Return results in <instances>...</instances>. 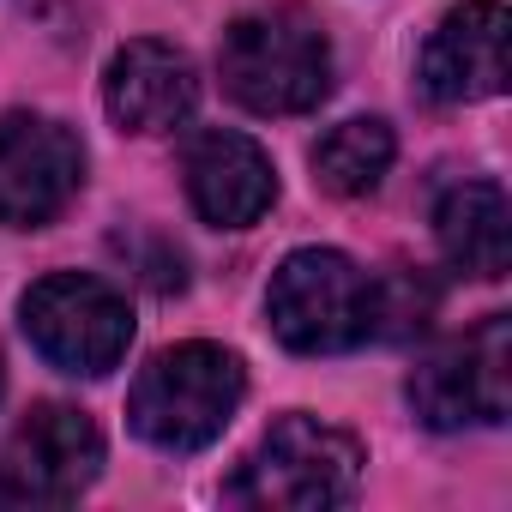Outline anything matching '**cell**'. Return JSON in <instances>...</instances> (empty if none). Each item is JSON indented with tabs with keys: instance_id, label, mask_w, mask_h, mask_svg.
<instances>
[{
	"instance_id": "obj_6",
	"label": "cell",
	"mask_w": 512,
	"mask_h": 512,
	"mask_svg": "<svg viewBox=\"0 0 512 512\" xmlns=\"http://www.w3.org/2000/svg\"><path fill=\"white\" fill-rule=\"evenodd\" d=\"M410 404L440 434L470 428V422H488V428L506 422V410H512V320L488 314L476 332L434 350L410 374Z\"/></svg>"
},
{
	"instance_id": "obj_1",
	"label": "cell",
	"mask_w": 512,
	"mask_h": 512,
	"mask_svg": "<svg viewBox=\"0 0 512 512\" xmlns=\"http://www.w3.org/2000/svg\"><path fill=\"white\" fill-rule=\"evenodd\" d=\"M217 73L253 115H308L332 97V43L296 7H260L223 31Z\"/></svg>"
},
{
	"instance_id": "obj_4",
	"label": "cell",
	"mask_w": 512,
	"mask_h": 512,
	"mask_svg": "<svg viewBox=\"0 0 512 512\" xmlns=\"http://www.w3.org/2000/svg\"><path fill=\"white\" fill-rule=\"evenodd\" d=\"M362 482V446L320 422V416H278L266 440L247 452L229 500L241 506H278V512H326L344 506Z\"/></svg>"
},
{
	"instance_id": "obj_9",
	"label": "cell",
	"mask_w": 512,
	"mask_h": 512,
	"mask_svg": "<svg viewBox=\"0 0 512 512\" xmlns=\"http://www.w3.org/2000/svg\"><path fill=\"white\" fill-rule=\"evenodd\" d=\"M181 175L187 199L211 229H247L260 223L278 199V169L272 157L235 127H205L181 145Z\"/></svg>"
},
{
	"instance_id": "obj_2",
	"label": "cell",
	"mask_w": 512,
	"mask_h": 512,
	"mask_svg": "<svg viewBox=\"0 0 512 512\" xmlns=\"http://www.w3.org/2000/svg\"><path fill=\"white\" fill-rule=\"evenodd\" d=\"M247 398V368L223 344L157 350L127 398V422L157 452H205Z\"/></svg>"
},
{
	"instance_id": "obj_3",
	"label": "cell",
	"mask_w": 512,
	"mask_h": 512,
	"mask_svg": "<svg viewBox=\"0 0 512 512\" xmlns=\"http://www.w3.org/2000/svg\"><path fill=\"white\" fill-rule=\"evenodd\" d=\"M266 314L296 356H338L380 332V284L338 247H302L272 272Z\"/></svg>"
},
{
	"instance_id": "obj_7",
	"label": "cell",
	"mask_w": 512,
	"mask_h": 512,
	"mask_svg": "<svg viewBox=\"0 0 512 512\" xmlns=\"http://www.w3.org/2000/svg\"><path fill=\"white\" fill-rule=\"evenodd\" d=\"M103 476V434L73 404H37L0 440V494L19 506H67Z\"/></svg>"
},
{
	"instance_id": "obj_8",
	"label": "cell",
	"mask_w": 512,
	"mask_h": 512,
	"mask_svg": "<svg viewBox=\"0 0 512 512\" xmlns=\"http://www.w3.org/2000/svg\"><path fill=\"white\" fill-rule=\"evenodd\" d=\"M85 181V145L73 127L49 115H7L0 121V223L43 229L55 223Z\"/></svg>"
},
{
	"instance_id": "obj_13",
	"label": "cell",
	"mask_w": 512,
	"mask_h": 512,
	"mask_svg": "<svg viewBox=\"0 0 512 512\" xmlns=\"http://www.w3.org/2000/svg\"><path fill=\"white\" fill-rule=\"evenodd\" d=\"M392 127L374 121V115H356V121H338L320 145H314V181L338 199H362L386 181L392 169Z\"/></svg>"
},
{
	"instance_id": "obj_12",
	"label": "cell",
	"mask_w": 512,
	"mask_h": 512,
	"mask_svg": "<svg viewBox=\"0 0 512 512\" xmlns=\"http://www.w3.org/2000/svg\"><path fill=\"white\" fill-rule=\"evenodd\" d=\"M434 235H440V253L458 272H470L482 284L506 278V260H512V205H506V193L494 181L446 187V199L434 205Z\"/></svg>"
},
{
	"instance_id": "obj_5",
	"label": "cell",
	"mask_w": 512,
	"mask_h": 512,
	"mask_svg": "<svg viewBox=\"0 0 512 512\" xmlns=\"http://www.w3.org/2000/svg\"><path fill=\"white\" fill-rule=\"evenodd\" d=\"M19 320H25V338L37 344V356L79 380H103L133 344L127 296L91 272H49L43 284L25 290Z\"/></svg>"
},
{
	"instance_id": "obj_11",
	"label": "cell",
	"mask_w": 512,
	"mask_h": 512,
	"mask_svg": "<svg viewBox=\"0 0 512 512\" xmlns=\"http://www.w3.org/2000/svg\"><path fill=\"white\" fill-rule=\"evenodd\" d=\"M103 103L121 133H169L199 103L193 61L157 37H133L127 49H115L109 73H103Z\"/></svg>"
},
{
	"instance_id": "obj_14",
	"label": "cell",
	"mask_w": 512,
	"mask_h": 512,
	"mask_svg": "<svg viewBox=\"0 0 512 512\" xmlns=\"http://www.w3.org/2000/svg\"><path fill=\"white\" fill-rule=\"evenodd\" d=\"M0 392H7V368H0Z\"/></svg>"
},
{
	"instance_id": "obj_10",
	"label": "cell",
	"mask_w": 512,
	"mask_h": 512,
	"mask_svg": "<svg viewBox=\"0 0 512 512\" xmlns=\"http://www.w3.org/2000/svg\"><path fill=\"white\" fill-rule=\"evenodd\" d=\"M506 7L500 0H464L452 7L416 61V79L434 103H482L506 91Z\"/></svg>"
}]
</instances>
